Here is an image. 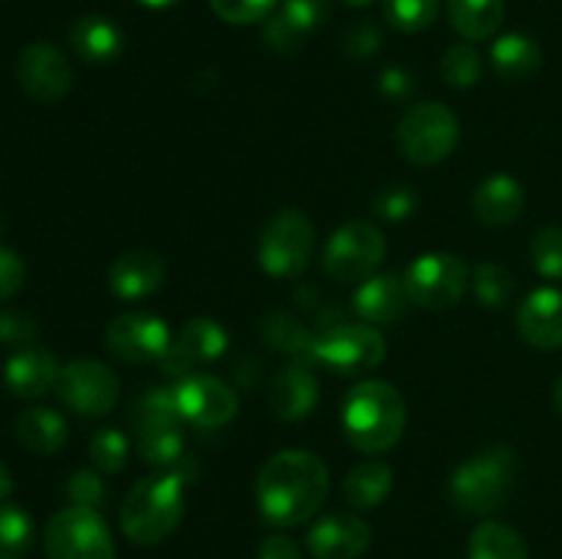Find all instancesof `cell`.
<instances>
[{"instance_id":"7a4b0ae2","label":"cell","mask_w":562,"mask_h":559,"mask_svg":"<svg viewBox=\"0 0 562 559\" xmlns=\"http://www.w3.org/2000/svg\"><path fill=\"white\" fill-rule=\"evenodd\" d=\"M344 431L355 449L382 455L401 442L406 431V403L387 381H360L344 398Z\"/></svg>"},{"instance_id":"bcb514c9","label":"cell","mask_w":562,"mask_h":559,"mask_svg":"<svg viewBox=\"0 0 562 559\" xmlns=\"http://www.w3.org/2000/svg\"><path fill=\"white\" fill-rule=\"evenodd\" d=\"M379 88H382L384 96L390 99H406L412 96V91H415V80H412V75L406 69H401V66H387V69L382 71V77H379Z\"/></svg>"},{"instance_id":"8fae6325","label":"cell","mask_w":562,"mask_h":559,"mask_svg":"<svg viewBox=\"0 0 562 559\" xmlns=\"http://www.w3.org/2000/svg\"><path fill=\"white\" fill-rule=\"evenodd\" d=\"M412 301L426 310H448L459 305L470 285V269L450 252H426L409 263L404 274Z\"/></svg>"},{"instance_id":"ac0fdd59","label":"cell","mask_w":562,"mask_h":559,"mask_svg":"<svg viewBox=\"0 0 562 559\" xmlns=\"http://www.w3.org/2000/svg\"><path fill=\"white\" fill-rule=\"evenodd\" d=\"M165 274H168V269H165V261L157 252L132 250L110 263L108 288L124 301L146 299V296L157 294L162 288Z\"/></svg>"},{"instance_id":"7402d4cb","label":"cell","mask_w":562,"mask_h":559,"mask_svg":"<svg viewBox=\"0 0 562 559\" xmlns=\"http://www.w3.org/2000/svg\"><path fill=\"white\" fill-rule=\"evenodd\" d=\"M69 47L86 64H113L124 53V33L108 16L86 14L69 27Z\"/></svg>"},{"instance_id":"603a6c76","label":"cell","mask_w":562,"mask_h":559,"mask_svg":"<svg viewBox=\"0 0 562 559\" xmlns=\"http://www.w3.org/2000/svg\"><path fill=\"white\" fill-rule=\"evenodd\" d=\"M525 208V186L508 173H494L483 181L472 197V212L488 228L510 225Z\"/></svg>"},{"instance_id":"e575fe53","label":"cell","mask_w":562,"mask_h":559,"mask_svg":"<svg viewBox=\"0 0 562 559\" xmlns=\"http://www.w3.org/2000/svg\"><path fill=\"white\" fill-rule=\"evenodd\" d=\"M384 20L401 33H420L434 25L439 0H384Z\"/></svg>"},{"instance_id":"ba28073f","label":"cell","mask_w":562,"mask_h":559,"mask_svg":"<svg viewBox=\"0 0 562 559\" xmlns=\"http://www.w3.org/2000/svg\"><path fill=\"white\" fill-rule=\"evenodd\" d=\"M47 559H115V543L97 510L64 507L44 526Z\"/></svg>"},{"instance_id":"3957f363","label":"cell","mask_w":562,"mask_h":559,"mask_svg":"<svg viewBox=\"0 0 562 559\" xmlns=\"http://www.w3.org/2000/svg\"><path fill=\"white\" fill-rule=\"evenodd\" d=\"M184 482L179 471L140 477L121 504V532L135 546H157L173 535L184 518Z\"/></svg>"},{"instance_id":"52a82bcc","label":"cell","mask_w":562,"mask_h":559,"mask_svg":"<svg viewBox=\"0 0 562 559\" xmlns=\"http://www.w3.org/2000/svg\"><path fill=\"white\" fill-rule=\"evenodd\" d=\"M387 255V239L382 230L368 219H355L346 223L329 236L324 247V272L335 283H360L376 274Z\"/></svg>"},{"instance_id":"83f0119b","label":"cell","mask_w":562,"mask_h":559,"mask_svg":"<svg viewBox=\"0 0 562 559\" xmlns=\"http://www.w3.org/2000/svg\"><path fill=\"white\" fill-rule=\"evenodd\" d=\"M393 491V469L382 460L355 466L344 480V497L355 510L379 507Z\"/></svg>"},{"instance_id":"c3c4849f","label":"cell","mask_w":562,"mask_h":559,"mask_svg":"<svg viewBox=\"0 0 562 559\" xmlns=\"http://www.w3.org/2000/svg\"><path fill=\"white\" fill-rule=\"evenodd\" d=\"M11 491H14V480H11V471L5 469V464L0 460V502L9 499Z\"/></svg>"},{"instance_id":"5bb4252c","label":"cell","mask_w":562,"mask_h":559,"mask_svg":"<svg viewBox=\"0 0 562 559\" xmlns=\"http://www.w3.org/2000/svg\"><path fill=\"white\" fill-rule=\"evenodd\" d=\"M225 349H228V332L214 318H190L179 329L159 365L165 376L190 378L195 367L220 360Z\"/></svg>"},{"instance_id":"5b68a950","label":"cell","mask_w":562,"mask_h":559,"mask_svg":"<svg viewBox=\"0 0 562 559\" xmlns=\"http://www.w3.org/2000/svg\"><path fill=\"white\" fill-rule=\"evenodd\" d=\"M316 250L313 223L296 208H283L267 219L258 239V263L269 277L294 280L311 266Z\"/></svg>"},{"instance_id":"4316f807","label":"cell","mask_w":562,"mask_h":559,"mask_svg":"<svg viewBox=\"0 0 562 559\" xmlns=\"http://www.w3.org/2000/svg\"><path fill=\"white\" fill-rule=\"evenodd\" d=\"M448 20L467 42H483L503 27L505 0H448Z\"/></svg>"},{"instance_id":"60d3db41","label":"cell","mask_w":562,"mask_h":559,"mask_svg":"<svg viewBox=\"0 0 562 559\" xmlns=\"http://www.w3.org/2000/svg\"><path fill=\"white\" fill-rule=\"evenodd\" d=\"M415 208H417V192L404 184L384 186V190L373 197V212H376V217L390 219V223H401V219L412 217Z\"/></svg>"},{"instance_id":"d4e9b609","label":"cell","mask_w":562,"mask_h":559,"mask_svg":"<svg viewBox=\"0 0 562 559\" xmlns=\"http://www.w3.org/2000/svg\"><path fill=\"white\" fill-rule=\"evenodd\" d=\"M258 332L272 351L294 356V362H305L311 367L316 365V338L291 312H267Z\"/></svg>"},{"instance_id":"8992f818","label":"cell","mask_w":562,"mask_h":559,"mask_svg":"<svg viewBox=\"0 0 562 559\" xmlns=\"http://www.w3.org/2000/svg\"><path fill=\"white\" fill-rule=\"evenodd\" d=\"M461 126L453 110L442 102H420L401 118L395 129V142L398 151L409 159L412 164H437L453 153L459 146Z\"/></svg>"},{"instance_id":"f546056e","label":"cell","mask_w":562,"mask_h":559,"mask_svg":"<svg viewBox=\"0 0 562 559\" xmlns=\"http://www.w3.org/2000/svg\"><path fill=\"white\" fill-rule=\"evenodd\" d=\"M130 422L135 431H146L154 425H181L179 406H176V389L170 387H146L130 409Z\"/></svg>"},{"instance_id":"1f68e13d","label":"cell","mask_w":562,"mask_h":559,"mask_svg":"<svg viewBox=\"0 0 562 559\" xmlns=\"http://www.w3.org/2000/svg\"><path fill=\"white\" fill-rule=\"evenodd\" d=\"M137 455L146 464L159 466H176L184 458V436H181V425H154L137 433Z\"/></svg>"},{"instance_id":"816d5d0a","label":"cell","mask_w":562,"mask_h":559,"mask_svg":"<svg viewBox=\"0 0 562 559\" xmlns=\"http://www.w3.org/2000/svg\"><path fill=\"white\" fill-rule=\"evenodd\" d=\"M344 3L355 5V9H366V5H371V3H373V0H344Z\"/></svg>"},{"instance_id":"f907efd6","label":"cell","mask_w":562,"mask_h":559,"mask_svg":"<svg viewBox=\"0 0 562 559\" xmlns=\"http://www.w3.org/2000/svg\"><path fill=\"white\" fill-rule=\"evenodd\" d=\"M554 409H558V414L562 417V378L554 384Z\"/></svg>"},{"instance_id":"74e56055","label":"cell","mask_w":562,"mask_h":559,"mask_svg":"<svg viewBox=\"0 0 562 559\" xmlns=\"http://www.w3.org/2000/svg\"><path fill=\"white\" fill-rule=\"evenodd\" d=\"M214 14L231 25H256L269 20L278 5V0H209Z\"/></svg>"},{"instance_id":"cb8c5ba5","label":"cell","mask_w":562,"mask_h":559,"mask_svg":"<svg viewBox=\"0 0 562 559\" xmlns=\"http://www.w3.org/2000/svg\"><path fill=\"white\" fill-rule=\"evenodd\" d=\"M16 442L33 455H55L69 438L66 420L55 409H25L14 422Z\"/></svg>"},{"instance_id":"d6986e66","label":"cell","mask_w":562,"mask_h":559,"mask_svg":"<svg viewBox=\"0 0 562 559\" xmlns=\"http://www.w3.org/2000/svg\"><path fill=\"white\" fill-rule=\"evenodd\" d=\"M409 305L412 296L409 288H406V280L393 272L373 274L355 294L357 316L366 323H373V327H387V323L401 321Z\"/></svg>"},{"instance_id":"484cf974","label":"cell","mask_w":562,"mask_h":559,"mask_svg":"<svg viewBox=\"0 0 562 559\" xmlns=\"http://www.w3.org/2000/svg\"><path fill=\"white\" fill-rule=\"evenodd\" d=\"M543 64V53L538 42L527 33H505L492 47V66L503 80L521 82L530 80Z\"/></svg>"},{"instance_id":"d590c367","label":"cell","mask_w":562,"mask_h":559,"mask_svg":"<svg viewBox=\"0 0 562 559\" xmlns=\"http://www.w3.org/2000/svg\"><path fill=\"white\" fill-rule=\"evenodd\" d=\"M88 453H91L93 466L102 475H115V471H121L126 466L130 442H126V436L119 427H99L91 436V442H88Z\"/></svg>"},{"instance_id":"44dd1931","label":"cell","mask_w":562,"mask_h":559,"mask_svg":"<svg viewBox=\"0 0 562 559\" xmlns=\"http://www.w3.org/2000/svg\"><path fill=\"white\" fill-rule=\"evenodd\" d=\"M60 365L47 349H38V345H25V349L16 351L9 362H5L3 381L9 387V392L14 398H44L49 389H55L58 384Z\"/></svg>"},{"instance_id":"9c48e42d","label":"cell","mask_w":562,"mask_h":559,"mask_svg":"<svg viewBox=\"0 0 562 559\" xmlns=\"http://www.w3.org/2000/svg\"><path fill=\"white\" fill-rule=\"evenodd\" d=\"M55 392L69 411L97 420L115 409L121 398V381L104 362L71 360L60 367Z\"/></svg>"},{"instance_id":"4fadbf2b","label":"cell","mask_w":562,"mask_h":559,"mask_svg":"<svg viewBox=\"0 0 562 559\" xmlns=\"http://www.w3.org/2000/svg\"><path fill=\"white\" fill-rule=\"evenodd\" d=\"M16 80L31 99L55 104L71 91L75 71L58 47L49 42H33L16 58Z\"/></svg>"},{"instance_id":"2e32d148","label":"cell","mask_w":562,"mask_h":559,"mask_svg":"<svg viewBox=\"0 0 562 559\" xmlns=\"http://www.w3.org/2000/svg\"><path fill=\"white\" fill-rule=\"evenodd\" d=\"M371 546V526L351 513H329L307 532L313 559H360Z\"/></svg>"},{"instance_id":"f1b7e54d","label":"cell","mask_w":562,"mask_h":559,"mask_svg":"<svg viewBox=\"0 0 562 559\" xmlns=\"http://www.w3.org/2000/svg\"><path fill=\"white\" fill-rule=\"evenodd\" d=\"M470 559H527L525 537L508 524L483 521L470 537Z\"/></svg>"},{"instance_id":"e0dca14e","label":"cell","mask_w":562,"mask_h":559,"mask_svg":"<svg viewBox=\"0 0 562 559\" xmlns=\"http://www.w3.org/2000/svg\"><path fill=\"white\" fill-rule=\"evenodd\" d=\"M516 329L541 351L562 349V290L538 288L516 310Z\"/></svg>"},{"instance_id":"7dc6e473","label":"cell","mask_w":562,"mask_h":559,"mask_svg":"<svg viewBox=\"0 0 562 559\" xmlns=\"http://www.w3.org/2000/svg\"><path fill=\"white\" fill-rule=\"evenodd\" d=\"M258 559H302V554L291 537L269 535L258 548Z\"/></svg>"},{"instance_id":"f6af8a7d","label":"cell","mask_w":562,"mask_h":559,"mask_svg":"<svg viewBox=\"0 0 562 559\" xmlns=\"http://www.w3.org/2000/svg\"><path fill=\"white\" fill-rule=\"evenodd\" d=\"M25 277L27 269L20 252L9 250V247H0V301L20 294L22 285H25Z\"/></svg>"},{"instance_id":"7bdbcfd3","label":"cell","mask_w":562,"mask_h":559,"mask_svg":"<svg viewBox=\"0 0 562 559\" xmlns=\"http://www.w3.org/2000/svg\"><path fill=\"white\" fill-rule=\"evenodd\" d=\"M263 42H267L274 53L291 55L296 53V49L305 47L307 36L302 31H296L280 11H274L267 20V25H263Z\"/></svg>"},{"instance_id":"8d00e7d4","label":"cell","mask_w":562,"mask_h":559,"mask_svg":"<svg viewBox=\"0 0 562 559\" xmlns=\"http://www.w3.org/2000/svg\"><path fill=\"white\" fill-rule=\"evenodd\" d=\"M532 266L541 277L562 280V228H541L530 244Z\"/></svg>"},{"instance_id":"ee69618b","label":"cell","mask_w":562,"mask_h":559,"mask_svg":"<svg viewBox=\"0 0 562 559\" xmlns=\"http://www.w3.org/2000/svg\"><path fill=\"white\" fill-rule=\"evenodd\" d=\"M384 33L376 22H357L355 27H349L344 36V49L351 58H371L382 49Z\"/></svg>"},{"instance_id":"681fc988","label":"cell","mask_w":562,"mask_h":559,"mask_svg":"<svg viewBox=\"0 0 562 559\" xmlns=\"http://www.w3.org/2000/svg\"><path fill=\"white\" fill-rule=\"evenodd\" d=\"M146 9H170V5L181 3V0H140Z\"/></svg>"},{"instance_id":"4dcf8cb0","label":"cell","mask_w":562,"mask_h":559,"mask_svg":"<svg viewBox=\"0 0 562 559\" xmlns=\"http://www.w3.org/2000/svg\"><path fill=\"white\" fill-rule=\"evenodd\" d=\"M470 283L472 290H475V299L483 307H488V310H503L516 296V280L510 274V269L503 266V263H481L475 269V274L470 277Z\"/></svg>"},{"instance_id":"f35d334b","label":"cell","mask_w":562,"mask_h":559,"mask_svg":"<svg viewBox=\"0 0 562 559\" xmlns=\"http://www.w3.org/2000/svg\"><path fill=\"white\" fill-rule=\"evenodd\" d=\"M329 11H333V0H283L280 5V14L305 36H311L329 20Z\"/></svg>"},{"instance_id":"9a60e30c","label":"cell","mask_w":562,"mask_h":559,"mask_svg":"<svg viewBox=\"0 0 562 559\" xmlns=\"http://www.w3.org/2000/svg\"><path fill=\"white\" fill-rule=\"evenodd\" d=\"M173 389L181 420L198 427H223L239 411V395L217 376H190Z\"/></svg>"},{"instance_id":"d6a6232c","label":"cell","mask_w":562,"mask_h":559,"mask_svg":"<svg viewBox=\"0 0 562 559\" xmlns=\"http://www.w3.org/2000/svg\"><path fill=\"white\" fill-rule=\"evenodd\" d=\"M33 548V518L16 504H0V559H25Z\"/></svg>"},{"instance_id":"7c38bea8","label":"cell","mask_w":562,"mask_h":559,"mask_svg":"<svg viewBox=\"0 0 562 559\" xmlns=\"http://www.w3.org/2000/svg\"><path fill=\"white\" fill-rule=\"evenodd\" d=\"M170 343H173V338H170L168 323L151 312H124V316L113 318L108 332H104L108 351L126 365L159 362L165 351L170 349Z\"/></svg>"},{"instance_id":"ab89813d","label":"cell","mask_w":562,"mask_h":559,"mask_svg":"<svg viewBox=\"0 0 562 559\" xmlns=\"http://www.w3.org/2000/svg\"><path fill=\"white\" fill-rule=\"evenodd\" d=\"M66 497L75 507L99 510L102 507L104 497H108V486H104L102 475L91 469H77L75 475L66 480Z\"/></svg>"},{"instance_id":"b9f144b4","label":"cell","mask_w":562,"mask_h":559,"mask_svg":"<svg viewBox=\"0 0 562 559\" xmlns=\"http://www.w3.org/2000/svg\"><path fill=\"white\" fill-rule=\"evenodd\" d=\"M38 323L31 312L25 310H3L0 312V343L25 349L36 340Z\"/></svg>"},{"instance_id":"277c9868","label":"cell","mask_w":562,"mask_h":559,"mask_svg":"<svg viewBox=\"0 0 562 559\" xmlns=\"http://www.w3.org/2000/svg\"><path fill=\"white\" fill-rule=\"evenodd\" d=\"M519 475V455L508 444H488L450 477V499L467 515H492L505 507Z\"/></svg>"},{"instance_id":"30bf717a","label":"cell","mask_w":562,"mask_h":559,"mask_svg":"<svg viewBox=\"0 0 562 559\" xmlns=\"http://www.w3.org/2000/svg\"><path fill=\"white\" fill-rule=\"evenodd\" d=\"M387 356L384 334L373 323H340L316 338V362L338 376H360L379 367Z\"/></svg>"},{"instance_id":"ffe728a7","label":"cell","mask_w":562,"mask_h":559,"mask_svg":"<svg viewBox=\"0 0 562 559\" xmlns=\"http://www.w3.org/2000/svg\"><path fill=\"white\" fill-rule=\"evenodd\" d=\"M318 403V378L305 362H291L269 384V409L278 420L296 422Z\"/></svg>"},{"instance_id":"6da1fadb","label":"cell","mask_w":562,"mask_h":559,"mask_svg":"<svg viewBox=\"0 0 562 559\" xmlns=\"http://www.w3.org/2000/svg\"><path fill=\"white\" fill-rule=\"evenodd\" d=\"M327 493V464L311 449H283L258 471V510L272 526L305 524L322 510Z\"/></svg>"},{"instance_id":"836d02e7","label":"cell","mask_w":562,"mask_h":559,"mask_svg":"<svg viewBox=\"0 0 562 559\" xmlns=\"http://www.w3.org/2000/svg\"><path fill=\"white\" fill-rule=\"evenodd\" d=\"M439 75L450 88H472L483 77V58L472 44H453L439 60Z\"/></svg>"}]
</instances>
